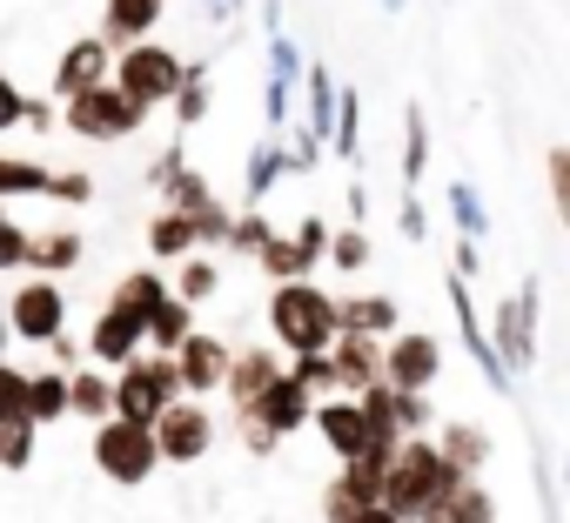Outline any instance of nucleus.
I'll use <instances>...</instances> for the list:
<instances>
[{"label": "nucleus", "mask_w": 570, "mask_h": 523, "mask_svg": "<svg viewBox=\"0 0 570 523\" xmlns=\"http://www.w3.org/2000/svg\"><path fill=\"white\" fill-rule=\"evenodd\" d=\"M456 483H463V476L436 456V443L403 436V450L390 456V470H383V483H376V510H390L396 523H416V516H423L430 503H443Z\"/></svg>", "instance_id": "1"}, {"label": "nucleus", "mask_w": 570, "mask_h": 523, "mask_svg": "<svg viewBox=\"0 0 570 523\" xmlns=\"http://www.w3.org/2000/svg\"><path fill=\"white\" fill-rule=\"evenodd\" d=\"M268 323H275L282 349H296V356H323L336 343V303L316 283H282L268 303Z\"/></svg>", "instance_id": "2"}, {"label": "nucleus", "mask_w": 570, "mask_h": 523, "mask_svg": "<svg viewBox=\"0 0 570 523\" xmlns=\"http://www.w3.org/2000/svg\"><path fill=\"white\" fill-rule=\"evenodd\" d=\"M168 403H181V383H175V363L168 356H135V363H121V376L108 383V409L121 416V423H155Z\"/></svg>", "instance_id": "3"}, {"label": "nucleus", "mask_w": 570, "mask_h": 523, "mask_svg": "<svg viewBox=\"0 0 570 523\" xmlns=\"http://www.w3.org/2000/svg\"><path fill=\"white\" fill-rule=\"evenodd\" d=\"M108 68H115V81H108V88H115L135 115H148L155 101H168V95L181 88V75H188L168 48H148V41H135V48H128L121 61H108Z\"/></svg>", "instance_id": "4"}, {"label": "nucleus", "mask_w": 570, "mask_h": 523, "mask_svg": "<svg viewBox=\"0 0 570 523\" xmlns=\"http://www.w3.org/2000/svg\"><path fill=\"white\" fill-rule=\"evenodd\" d=\"M95 463H101V476H115V483H148L161 456H155V436H148L141 423L108 416L101 436H95Z\"/></svg>", "instance_id": "5"}, {"label": "nucleus", "mask_w": 570, "mask_h": 523, "mask_svg": "<svg viewBox=\"0 0 570 523\" xmlns=\"http://www.w3.org/2000/svg\"><path fill=\"white\" fill-rule=\"evenodd\" d=\"M61 316H68V303H61L55 283H21L14 303H8V336L14 343H55L61 336Z\"/></svg>", "instance_id": "6"}, {"label": "nucleus", "mask_w": 570, "mask_h": 523, "mask_svg": "<svg viewBox=\"0 0 570 523\" xmlns=\"http://www.w3.org/2000/svg\"><path fill=\"white\" fill-rule=\"evenodd\" d=\"M148 436H155V456H168V463H195V456L208 450L215 423H208L202 403H168V409L148 423Z\"/></svg>", "instance_id": "7"}, {"label": "nucleus", "mask_w": 570, "mask_h": 523, "mask_svg": "<svg viewBox=\"0 0 570 523\" xmlns=\"http://www.w3.org/2000/svg\"><path fill=\"white\" fill-rule=\"evenodd\" d=\"M135 121H141V115H135L108 81L68 101V128H75V135H88V141H121V135H135Z\"/></svg>", "instance_id": "8"}, {"label": "nucleus", "mask_w": 570, "mask_h": 523, "mask_svg": "<svg viewBox=\"0 0 570 523\" xmlns=\"http://www.w3.org/2000/svg\"><path fill=\"white\" fill-rule=\"evenodd\" d=\"M436 343L430 336H396L383 356H376V383L383 389H403V396H416V389H430L436 383Z\"/></svg>", "instance_id": "9"}, {"label": "nucleus", "mask_w": 570, "mask_h": 523, "mask_svg": "<svg viewBox=\"0 0 570 523\" xmlns=\"http://www.w3.org/2000/svg\"><path fill=\"white\" fill-rule=\"evenodd\" d=\"M242 416H248V423H255V430H262V436L275 443V436L303 430V416H309V396H303V389H296L289 376H275V383H268V389H262V396H255V403L242 409Z\"/></svg>", "instance_id": "10"}, {"label": "nucleus", "mask_w": 570, "mask_h": 523, "mask_svg": "<svg viewBox=\"0 0 570 523\" xmlns=\"http://www.w3.org/2000/svg\"><path fill=\"white\" fill-rule=\"evenodd\" d=\"M168 363H175V383H181V389H222L228 349H222L215 336H188V343H181V349H175Z\"/></svg>", "instance_id": "11"}, {"label": "nucleus", "mask_w": 570, "mask_h": 523, "mask_svg": "<svg viewBox=\"0 0 570 523\" xmlns=\"http://www.w3.org/2000/svg\"><path fill=\"white\" fill-rule=\"evenodd\" d=\"M323 363H330V383L350 389V396H363L376 383V343H363V336H336L323 349Z\"/></svg>", "instance_id": "12"}, {"label": "nucleus", "mask_w": 570, "mask_h": 523, "mask_svg": "<svg viewBox=\"0 0 570 523\" xmlns=\"http://www.w3.org/2000/svg\"><path fill=\"white\" fill-rule=\"evenodd\" d=\"M376 483H383V470L343 463V476L330 483V523H356L363 510H376Z\"/></svg>", "instance_id": "13"}, {"label": "nucleus", "mask_w": 570, "mask_h": 523, "mask_svg": "<svg viewBox=\"0 0 570 523\" xmlns=\"http://www.w3.org/2000/svg\"><path fill=\"white\" fill-rule=\"evenodd\" d=\"M101 81H108V41H95V34H88V41H75V48L61 55L55 88L75 101V95H88V88H101Z\"/></svg>", "instance_id": "14"}, {"label": "nucleus", "mask_w": 570, "mask_h": 523, "mask_svg": "<svg viewBox=\"0 0 570 523\" xmlns=\"http://www.w3.org/2000/svg\"><path fill=\"white\" fill-rule=\"evenodd\" d=\"M316 430L330 436V450H336L343 463H356V456L370 450V423H363V409H356L350 396H343V403H323V409H316Z\"/></svg>", "instance_id": "15"}, {"label": "nucleus", "mask_w": 570, "mask_h": 523, "mask_svg": "<svg viewBox=\"0 0 570 523\" xmlns=\"http://www.w3.org/2000/svg\"><path fill=\"white\" fill-rule=\"evenodd\" d=\"M390 329H396V303H390V296H350V303H336V336L376 343V336H390Z\"/></svg>", "instance_id": "16"}, {"label": "nucleus", "mask_w": 570, "mask_h": 523, "mask_svg": "<svg viewBox=\"0 0 570 523\" xmlns=\"http://www.w3.org/2000/svg\"><path fill=\"white\" fill-rule=\"evenodd\" d=\"M88 356H101V363H135V356H141V323L121 316V309H101V323H95V336H88Z\"/></svg>", "instance_id": "17"}, {"label": "nucleus", "mask_w": 570, "mask_h": 523, "mask_svg": "<svg viewBox=\"0 0 570 523\" xmlns=\"http://www.w3.org/2000/svg\"><path fill=\"white\" fill-rule=\"evenodd\" d=\"M275 376H282V363H275V356H262V349H248V356H228V369H222V389H228V396L248 409V403H255V396H262Z\"/></svg>", "instance_id": "18"}, {"label": "nucleus", "mask_w": 570, "mask_h": 523, "mask_svg": "<svg viewBox=\"0 0 570 523\" xmlns=\"http://www.w3.org/2000/svg\"><path fill=\"white\" fill-rule=\"evenodd\" d=\"M168 303V289H161V276H148V269H135V276H121V289H115V303L108 309H121V316H135V323H148L155 309Z\"/></svg>", "instance_id": "19"}, {"label": "nucleus", "mask_w": 570, "mask_h": 523, "mask_svg": "<svg viewBox=\"0 0 570 523\" xmlns=\"http://www.w3.org/2000/svg\"><path fill=\"white\" fill-rule=\"evenodd\" d=\"M155 21H161V0H108V34L128 41V48H135Z\"/></svg>", "instance_id": "20"}, {"label": "nucleus", "mask_w": 570, "mask_h": 523, "mask_svg": "<svg viewBox=\"0 0 570 523\" xmlns=\"http://www.w3.org/2000/svg\"><path fill=\"white\" fill-rule=\"evenodd\" d=\"M55 416H68V376H61V369L28 376V423L41 430V423H55Z\"/></svg>", "instance_id": "21"}, {"label": "nucleus", "mask_w": 570, "mask_h": 523, "mask_svg": "<svg viewBox=\"0 0 570 523\" xmlns=\"http://www.w3.org/2000/svg\"><path fill=\"white\" fill-rule=\"evenodd\" d=\"M530 289H523V309L517 303H503V316H497V336H503V356L510 363H530Z\"/></svg>", "instance_id": "22"}, {"label": "nucleus", "mask_w": 570, "mask_h": 523, "mask_svg": "<svg viewBox=\"0 0 570 523\" xmlns=\"http://www.w3.org/2000/svg\"><path fill=\"white\" fill-rule=\"evenodd\" d=\"M255 255H262V269H268V276H282V283H303V276H309V262H303V248H296L289 235H268Z\"/></svg>", "instance_id": "23"}, {"label": "nucleus", "mask_w": 570, "mask_h": 523, "mask_svg": "<svg viewBox=\"0 0 570 523\" xmlns=\"http://www.w3.org/2000/svg\"><path fill=\"white\" fill-rule=\"evenodd\" d=\"M141 336H155V343H161V349L175 356V349L188 343V303H175V296H168V303H161V309H155V316L141 323Z\"/></svg>", "instance_id": "24"}, {"label": "nucleus", "mask_w": 570, "mask_h": 523, "mask_svg": "<svg viewBox=\"0 0 570 523\" xmlns=\"http://www.w3.org/2000/svg\"><path fill=\"white\" fill-rule=\"evenodd\" d=\"M68 409H81V416H115V409H108V376H95V369L68 376Z\"/></svg>", "instance_id": "25"}, {"label": "nucleus", "mask_w": 570, "mask_h": 523, "mask_svg": "<svg viewBox=\"0 0 570 523\" xmlns=\"http://www.w3.org/2000/svg\"><path fill=\"white\" fill-rule=\"evenodd\" d=\"M450 523H497V510H490V496H483V483H456L450 490Z\"/></svg>", "instance_id": "26"}, {"label": "nucleus", "mask_w": 570, "mask_h": 523, "mask_svg": "<svg viewBox=\"0 0 570 523\" xmlns=\"http://www.w3.org/2000/svg\"><path fill=\"white\" fill-rule=\"evenodd\" d=\"M75 255H81V235H75V228H61V235H48V241H28V262H35V269H68Z\"/></svg>", "instance_id": "27"}, {"label": "nucleus", "mask_w": 570, "mask_h": 523, "mask_svg": "<svg viewBox=\"0 0 570 523\" xmlns=\"http://www.w3.org/2000/svg\"><path fill=\"white\" fill-rule=\"evenodd\" d=\"M215 283H222V276H215V262H195V255H188V262H181V276H175V303H208Z\"/></svg>", "instance_id": "28"}, {"label": "nucleus", "mask_w": 570, "mask_h": 523, "mask_svg": "<svg viewBox=\"0 0 570 523\" xmlns=\"http://www.w3.org/2000/svg\"><path fill=\"white\" fill-rule=\"evenodd\" d=\"M8 423H28V376L0 363V430Z\"/></svg>", "instance_id": "29"}, {"label": "nucleus", "mask_w": 570, "mask_h": 523, "mask_svg": "<svg viewBox=\"0 0 570 523\" xmlns=\"http://www.w3.org/2000/svg\"><path fill=\"white\" fill-rule=\"evenodd\" d=\"M148 241H155V248H161V255H181V248H195V221H188V215H175V208H168V215H161V221H155V228H148Z\"/></svg>", "instance_id": "30"}, {"label": "nucleus", "mask_w": 570, "mask_h": 523, "mask_svg": "<svg viewBox=\"0 0 570 523\" xmlns=\"http://www.w3.org/2000/svg\"><path fill=\"white\" fill-rule=\"evenodd\" d=\"M0 195H48V168H35V161H0Z\"/></svg>", "instance_id": "31"}, {"label": "nucleus", "mask_w": 570, "mask_h": 523, "mask_svg": "<svg viewBox=\"0 0 570 523\" xmlns=\"http://www.w3.org/2000/svg\"><path fill=\"white\" fill-rule=\"evenodd\" d=\"M28 456H35V423H8V430H0V463L28 470Z\"/></svg>", "instance_id": "32"}, {"label": "nucleus", "mask_w": 570, "mask_h": 523, "mask_svg": "<svg viewBox=\"0 0 570 523\" xmlns=\"http://www.w3.org/2000/svg\"><path fill=\"white\" fill-rule=\"evenodd\" d=\"M21 262H28V228H14L0 215V269H21Z\"/></svg>", "instance_id": "33"}, {"label": "nucleus", "mask_w": 570, "mask_h": 523, "mask_svg": "<svg viewBox=\"0 0 570 523\" xmlns=\"http://www.w3.org/2000/svg\"><path fill=\"white\" fill-rule=\"evenodd\" d=\"M403 175H410V181L423 175V115H416V108H410V135H403Z\"/></svg>", "instance_id": "34"}, {"label": "nucleus", "mask_w": 570, "mask_h": 523, "mask_svg": "<svg viewBox=\"0 0 570 523\" xmlns=\"http://www.w3.org/2000/svg\"><path fill=\"white\" fill-rule=\"evenodd\" d=\"M28 121V101H21V88L14 81H0V128H21Z\"/></svg>", "instance_id": "35"}, {"label": "nucleus", "mask_w": 570, "mask_h": 523, "mask_svg": "<svg viewBox=\"0 0 570 523\" xmlns=\"http://www.w3.org/2000/svg\"><path fill=\"white\" fill-rule=\"evenodd\" d=\"M175 95H181V128H195V121H202V108H208V88H202V81L188 88V75H181V88H175Z\"/></svg>", "instance_id": "36"}, {"label": "nucleus", "mask_w": 570, "mask_h": 523, "mask_svg": "<svg viewBox=\"0 0 570 523\" xmlns=\"http://www.w3.org/2000/svg\"><path fill=\"white\" fill-rule=\"evenodd\" d=\"M296 248H303V262H309V269H316V255H323V241H330V228L323 221H303V235H289Z\"/></svg>", "instance_id": "37"}, {"label": "nucleus", "mask_w": 570, "mask_h": 523, "mask_svg": "<svg viewBox=\"0 0 570 523\" xmlns=\"http://www.w3.org/2000/svg\"><path fill=\"white\" fill-rule=\"evenodd\" d=\"M228 241H235V248H262V241H268V221H262V215H248V221H235V228H228Z\"/></svg>", "instance_id": "38"}, {"label": "nucleus", "mask_w": 570, "mask_h": 523, "mask_svg": "<svg viewBox=\"0 0 570 523\" xmlns=\"http://www.w3.org/2000/svg\"><path fill=\"white\" fill-rule=\"evenodd\" d=\"M336 262H343V269H363V262H370V241H363V235H336Z\"/></svg>", "instance_id": "39"}, {"label": "nucleus", "mask_w": 570, "mask_h": 523, "mask_svg": "<svg viewBox=\"0 0 570 523\" xmlns=\"http://www.w3.org/2000/svg\"><path fill=\"white\" fill-rule=\"evenodd\" d=\"M336 115V95H330V75H316V128H330Z\"/></svg>", "instance_id": "40"}, {"label": "nucleus", "mask_w": 570, "mask_h": 523, "mask_svg": "<svg viewBox=\"0 0 570 523\" xmlns=\"http://www.w3.org/2000/svg\"><path fill=\"white\" fill-rule=\"evenodd\" d=\"M450 201H456V215H463V221H470V235H476V228H483V208H476V195H470V188H456Z\"/></svg>", "instance_id": "41"}, {"label": "nucleus", "mask_w": 570, "mask_h": 523, "mask_svg": "<svg viewBox=\"0 0 570 523\" xmlns=\"http://www.w3.org/2000/svg\"><path fill=\"white\" fill-rule=\"evenodd\" d=\"M356 523H396V516H390V510H363Z\"/></svg>", "instance_id": "42"}, {"label": "nucleus", "mask_w": 570, "mask_h": 523, "mask_svg": "<svg viewBox=\"0 0 570 523\" xmlns=\"http://www.w3.org/2000/svg\"><path fill=\"white\" fill-rule=\"evenodd\" d=\"M208 8H215V14H235V0H208Z\"/></svg>", "instance_id": "43"}, {"label": "nucleus", "mask_w": 570, "mask_h": 523, "mask_svg": "<svg viewBox=\"0 0 570 523\" xmlns=\"http://www.w3.org/2000/svg\"><path fill=\"white\" fill-rule=\"evenodd\" d=\"M8 343H14V336H8V329H0V349H8Z\"/></svg>", "instance_id": "44"}, {"label": "nucleus", "mask_w": 570, "mask_h": 523, "mask_svg": "<svg viewBox=\"0 0 570 523\" xmlns=\"http://www.w3.org/2000/svg\"><path fill=\"white\" fill-rule=\"evenodd\" d=\"M390 8H403V0H390Z\"/></svg>", "instance_id": "45"}, {"label": "nucleus", "mask_w": 570, "mask_h": 523, "mask_svg": "<svg viewBox=\"0 0 570 523\" xmlns=\"http://www.w3.org/2000/svg\"><path fill=\"white\" fill-rule=\"evenodd\" d=\"M0 215H8V208H0Z\"/></svg>", "instance_id": "46"}]
</instances>
